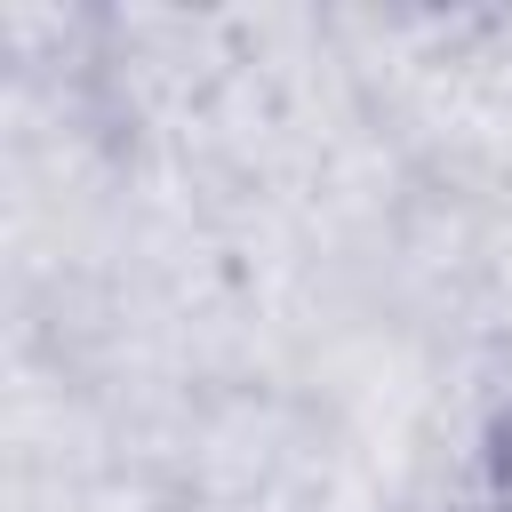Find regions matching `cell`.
I'll use <instances>...</instances> for the list:
<instances>
[{"label":"cell","mask_w":512,"mask_h":512,"mask_svg":"<svg viewBox=\"0 0 512 512\" xmlns=\"http://www.w3.org/2000/svg\"><path fill=\"white\" fill-rule=\"evenodd\" d=\"M464 512H512V400L480 424V448L464 472Z\"/></svg>","instance_id":"6da1fadb"}]
</instances>
